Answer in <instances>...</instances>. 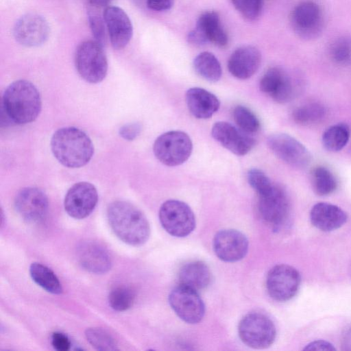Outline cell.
<instances>
[{"label":"cell","instance_id":"4dcf8cb0","mask_svg":"<svg viewBox=\"0 0 351 351\" xmlns=\"http://www.w3.org/2000/svg\"><path fill=\"white\" fill-rule=\"evenodd\" d=\"M88 342L99 351H114L118 350L117 341L108 330L101 327L88 328L85 331Z\"/></svg>","mask_w":351,"mask_h":351},{"label":"cell","instance_id":"f35d334b","mask_svg":"<svg viewBox=\"0 0 351 351\" xmlns=\"http://www.w3.org/2000/svg\"><path fill=\"white\" fill-rule=\"evenodd\" d=\"M142 126L140 123H129L124 125L119 129V134L127 141H133L140 134Z\"/></svg>","mask_w":351,"mask_h":351},{"label":"cell","instance_id":"7402d4cb","mask_svg":"<svg viewBox=\"0 0 351 351\" xmlns=\"http://www.w3.org/2000/svg\"><path fill=\"white\" fill-rule=\"evenodd\" d=\"M261 60V53L256 47L243 45L232 53L228 61V69L236 78L246 80L258 71Z\"/></svg>","mask_w":351,"mask_h":351},{"label":"cell","instance_id":"7c38bea8","mask_svg":"<svg viewBox=\"0 0 351 351\" xmlns=\"http://www.w3.org/2000/svg\"><path fill=\"white\" fill-rule=\"evenodd\" d=\"M188 42L196 46L211 43L220 48L228 44V36L223 27L219 14L214 11L202 13L198 18L195 28L187 36Z\"/></svg>","mask_w":351,"mask_h":351},{"label":"cell","instance_id":"f546056e","mask_svg":"<svg viewBox=\"0 0 351 351\" xmlns=\"http://www.w3.org/2000/svg\"><path fill=\"white\" fill-rule=\"evenodd\" d=\"M311 180L314 192L319 196L330 195L337 188V181L326 167L318 166L311 172Z\"/></svg>","mask_w":351,"mask_h":351},{"label":"cell","instance_id":"30bf717a","mask_svg":"<svg viewBox=\"0 0 351 351\" xmlns=\"http://www.w3.org/2000/svg\"><path fill=\"white\" fill-rule=\"evenodd\" d=\"M301 278L292 266L280 264L272 267L267 274L266 287L271 298L278 302L293 298L300 288Z\"/></svg>","mask_w":351,"mask_h":351},{"label":"cell","instance_id":"277c9868","mask_svg":"<svg viewBox=\"0 0 351 351\" xmlns=\"http://www.w3.org/2000/svg\"><path fill=\"white\" fill-rule=\"evenodd\" d=\"M76 69L85 81L97 84L101 82L108 72V60L103 47L95 41L81 43L75 53Z\"/></svg>","mask_w":351,"mask_h":351},{"label":"cell","instance_id":"d6986e66","mask_svg":"<svg viewBox=\"0 0 351 351\" xmlns=\"http://www.w3.org/2000/svg\"><path fill=\"white\" fill-rule=\"evenodd\" d=\"M211 134L223 147L237 156L246 155L255 145L254 138L250 134L225 121L216 122Z\"/></svg>","mask_w":351,"mask_h":351},{"label":"cell","instance_id":"9c48e42d","mask_svg":"<svg viewBox=\"0 0 351 351\" xmlns=\"http://www.w3.org/2000/svg\"><path fill=\"white\" fill-rule=\"evenodd\" d=\"M291 24L300 38L304 40L317 38L324 29V16L321 8L313 1L300 3L291 14Z\"/></svg>","mask_w":351,"mask_h":351},{"label":"cell","instance_id":"7bdbcfd3","mask_svg":"<svg viewBox=\"0 0 351 351\" xmlns=\"http://www.w3.org/2000/svg\"><path fill=\"white\" fill-rule=\"evenodd\" d=\"M111 0H88L93 6L103 7L107 5Z\"/></svg>","mask_w":351,"mask_h":351},{"label":"cell","instance_id":"44dd1931","mask_svg":"<svg viewBox=\"0 0 351 351\" xmlns=\"http://www.w3.org/2000/svg\"><path fill=\"white\" fill-rule=\"evenodd\" d=\"M112 47L123 49L133 34L132 22L123 10L117 6H108L103 14Z\"/></svg>","mask_w":351,"mask_h":351},{"label":"cell","instance_id":"e0dca14e","mask_svg":"<svg viewBox=\"0 0 351 351\" xmlns=\"http://www.w3.org/2000/svg\"><path fill=\"white\" fill-rule=\"evenodd\" d=\"M75 256L79 265L87 271L101 274L112 266V258L108 250L93 240H84L76 247Z\"/></svg>","mask_w":351,"mask_h":351},{"label":"cell","instance_id":"6da1fadb","mask_svg":"<svg viewBox=\"0 0 351 351\" xmlns=\"http://www.w3.org/2000/svg\"><path fill=\"white\" fill-rule=\"evenodd\" d=\"M107 218L114 234L128 245H141L149 237L150 226L146 217L128 202H112L107 208Z\"/></svg>","mask_w":351,"mask_h":351},{"label":"cell","instance_id":"74e56055","mask_svg":"<svg viewBox=\"0 0 351 351\" xmlns=\"http://www.w3.org/2000/svg\"><path fill=\"white\" fill-rule=\"evenodd\" d=\"M51 344L53 348L58 351H68L71 346L69 337L60 332H55L52 334Z\"/></svg>","mask_w":351,"mask_h":351},{"label":"cell","instance_id":"484cf974","mask_svg":"<svg viewBox=\"0 0 351 351\" xmlns=\"http://www.w3.org/2000/svg\"><path fill=\"white\" fill-rule=\"evenodd\" d=\"M193 65L197 74L208 82H216L221 77L220 62L212 53L203 51L199 53L194 58Z\"/></svg>","mask_w":351,"mask_h":351},{"label":"cell","instance_id":"ffe728a7","mask_svg":"<svg viewBox=\"0 0 351 351\" xmlns=\"http://www.w3.org/2000/svg\"><path fill=\"white\" fill-rule=\"evenodd\" d=\"M48 206V199L45 193L35 187L21 189L14 199L16 212L28 222L42 220L47 214Z\"/></svg>","mask_w":351,"mask_h":351},{"label":"cell","instance_id":"9a60e30c","mask_svg":"<svg viewBox=\"0 0 351 351\" xmlns=\"http://www.w3.org/2000/svg\"><path fill=\"white\" fill-rule=\"evenodd\" d=\"M97 201L98 193L95 186L87 182H80L68 190L64 206L70 217L82 219L93 212Z\"/></svg>","mask_w":351,"mask_h":351},{"label":"cell","instance_id":"cb8c5ba5","mask_svg":"<svg viewBox=\"0 0 351 351\" xmlns=\"http://www.w3.org/2000/svg\"><path fill=\"white\" fill-rule=\"evenodd\" d=\"M186 102L192 115L199 119H209L220 107V101L214 94L199 87L186 91Z\"/></svg>","mask_w":351,"mask_h":351},{"label":"cell","instance_id":"d590c367","mask_svg":"<svg viewBox=\"0 0 351 351\" xmlns=\"http://www.w3.org/2000/svg\"><path fill=\"white\" fill-rule=\"evenodd\" d=\"M247 179L249 184L257 194L266 191L273 185L268 176L262 170L256 168L248 171Z\"/></svg>","mask_w":351,"mask_h":351},{"label":"cell","instance_id":"52a82bcc","mask_svg":"<svg viewBox=\"0 0 351 351\" xmlns=\"http://www.w3.org/2000/svg\"><path fill=\"white\" fill-rule=\"evenodd\" d=\"M257 195V210L261 219L273 228L281 227L290 212L289 199L285 190L273 184L268 190Z\"/></svg>","mask_w":351,"mask_h":351},{"label":"cell","instance_id":"83f0119b","mask_svg":"<svg viewBox=\"0 0 351 351\" xmlns=\"http://www.w3.org/2000/svg\"><path fill=\"white\" fill-rule=\"evenodd\" d=\"M327 115V109L322 104L308 102L295 108L292 112L293 121L301 125H312L322 121Z\"/></svg>","mask_w":351,"mask_h":351},{"label":"cell","instance_id":"5bb4252c","mask_svg":"<svg viewBox=\"0 0 351 351\" xmlns=\"http://www.w3.org/2000/svg\"><path fill=\"white\" fill-rule=\"evenodd\" d=\"M13 36L20 45L27 47L43 45L49 35V26L43 16L28 13L21 16L13 27Z\"/></svg>","mask_w":351,"mask_h":351},{"label":"cell","instance_id":"d6a6232c","mask_svg":"<svg viewBox=\"0 0 351 351\" xmlns=\"http://www.w3.org/2000/svg\"><path fill=\"white\" fill-rule=\"evenodd\" d=\"M233 118L239 128L248 134H255L261 128L258 118L246 106H237L233 110Z\"/></svg>","mask_w":351,"mask_h":351},{"label":"cell","instance_id":"603a6c76","mask_svg":"<svg viewBox=\"0 0 351 351\" xmlns=\"http://www.w3.org/2000/svg\"><path fill=\"white\" fill-rule=\"evenodd\" d=\"M310 219L317 229L330 232L341 228L347 221V215L336 205L319 202L311 208Z\"/></svg>","mask_w":351,"mask_h":351},{"label":"cell","instance_id":"60d3db41","mask_svg":"<svg viewBox=\"0 0 351 351\" xmlns=\"http://www.w3.org/2000/svg\"><path fill=\"white\" fill-rule=\"evenodd\" d=\"M332 343L324 340H315L308 343L304 350H335Z\"/></svg>","mask_w":351,"mask_h":351},{"label":"cell","instance_id":"8d00e7d4","mask_svg":"<svg viewBox=\"0 0 351 351\" xmlns=\"http://www.w3.org/2000/svg\"><path fill=\"white\" fill-rule=\"evenodd\" d=\"M88 23L95 41L104 47L106 44V23L104 18L95 12L88 13Z\"/></svg>","mask_w":351,"mask_h":351},{"label":"cell","instance_id":"e575fe53","mask_svg":"<svg viewBox=\"0 0 351 351\" xmlns=\"http://www.w3.org/2000/svg\"><path fill=\"white\" fill-rule=\"evenodd\" d=\"M234 7L248 20H256L261 14L264 0H230Z\"/></svg>","mask_w":351,"mask_h":351},{"label":"cell","instance_id":"4fadbf2b","mask_svg":"<svg viewBox=\"0 0 351 351\" xmlns=\"http://www.w3.org/2000/svg\"><path fill=\"white\" fill-rule=\"evenodd\" d=\"M169 302L176 314L189 324H197L204 317V304L197 291L179 285L169 295Z\"/></svg>","mask_w":351,"mask_h":351},{"label":"cell","instance_id":"8fae6325","mask_svg":"<svg viewBox=\"0 0 351 351\" xmlns=\"http://www.w3.org/2000/svg\"><path fill=\"white\" fill-rule=\"evenodd\" d=\"M267 143L271 152L291 167L304 169L311 161L308 150L293 136L285 133L269 135Z\"/></svg>","mask_w":351,"mask_h":351},{"label":"cell","instance_id":"1f68e13d","mask_svg":"<svg viewBox=\"0 0 351 351\" xmlns=\"http://www.w3.org/2000/svg\"><path fill=\"white\" fill-rule=\"evenodd\" d=\"M135 292L130 287L120 285L113 288L108 295L110 307L116 311H125L134 304Z\"/></svg>","mask_w":351,"mask_h":351},{"label":"cell","instance_id":"d4e9b609","mask_svg":"<svg viewBox=\"0 0 351 351\" xmlns=\"http://www.w3.org/2000/svg\"><path fill=\"white\" fill-rule=\"evenodd\" d=\"M211 280L207 265L202 261H191L183 265L178 271L179 285L195 291L205 289Z\"/></svg>","mask_w":351,"mask_h":351},{"label":"cell","instance_id":"7a4b0ae2","mask_svg":"<svg viewBox=\"0 0 351 351\" xmlns=\"http://www.w3.org/2000/svg\"><path fill=\"white\" fill-rule=\"evenodd\" d=\"M41 98L36 86L25 80H16L5 89L1 112L8 122L26 124L34 121L41 110Z\"/></svg>","mask_w":351,"mask_h":351},{"label":"cell","instance_id":"ac0fdd59","mask_svg":"<svg viewBox=\"0 0 351 351\" xmlns=\"http://www.w3.org/2000/svg\"><path fill=\"white\" fill-rule=\"evenodd\" d=\"M213 250L216 256L225 262L241 260L248 250V241L241 232L233 229L219 231L213 239Z\"/></svg>","mask_w":351,"mask_h":351},{"label":"cell","instance_id":"3957f363","mask_svg":"<svg viewBox=\"0 0 351 351\" xmlns=\"http://www.w3.org/2000/svg\"><path fill=\"white\" fill-rule=\"evenodd\" d=\"M51 149L55 158L69 168H79L86 165L94 153L89 136L75 127L58 129L53 134Z\"/></svg>","mask_w":351,"mask_h":351},{"label":"cell","instance_id":"5b68a950","mask_svg":"<svg viewBox=\"0 0 351 351\" xmlns=\"http://www.w3.org/2000/svg\"><path fill=\"white\" fill-rule=\"evenodd\" d=\"M193 143L189 135L178 130L169 131L155 141L153 151L156 158L169 167L183 164L191 155Z\"/></svg>","mask_w":351,"mask_h":351},{"label":"cell","instance_id":"f1b7e54d","mask_svg":"<svg viewBox=\"0 0 351 351\" xmlns=\"http://www.w3.org/2000/svg\"><path fill=\"white\" fill-rule=\"evenodd\" d=\"M350 136V128L344 123H337L327 128L323 133L322 141L326 149L339 152L348 143Z\"/></svg>","mask_w":351,"mask_h":351},{"label":"cell","instance_id":"836d02e7","mask_svg":"<svg viewBox=\"0 0 351 351\" xmlns=\"http://www.w3.org/2000/svg\"><path fill=\"white\" fill-rule=\"evenodd\" d=\"M329 53L337 64L347 65L351 63V37L341 36L330 45Z\"/></svg>","mask_w":351,"mask_h":351},{"label":"cell","instance_id":"ba28073f","mask_svg":"<svg viewBox=\"0 0 351 351\" xmlns=\"http://www.w3.org/2000/svg\"><path fill=\"white\" fill-rule=\"evenodd\" d=\"M159 220L163 228L176 237H186L195 228L193 212L189 205L180 200L165 202L159 210Z\"/></svg>","mask_w":351,"mask_h":351},{"label":"cell","instance_id":"4316f807","mask_svg":"<svg viewBox=\"0 0 351 351\" xmlns=\"http://www.w3.org/2000/svg\"><path fill=\"white\" fill-rule=\"evenodd\" d=\"M29 274L33 281L47 292L56 295L62 292L59 279L47 266L39 263H32L29 267Z\"/></svg>","mask_w":351,"mask_h":351},{"label":"cell","instance_id":"ab89813d","mask_svg":"<svg viewBox=\"0 0 351 351\" xmlns=\"http://www.w3.org/2000/svg\"><path fill=\"white\" fill-rule=\"evenodd\" d=\"M173 4V0H147V7L155 11L169 10Z\"/></svg>","mask_w":351,"mask_h":351},{"label":"cell","instance_id":"8992f818","mask_svg":"<svg viewBox=\"0 0 351 351\" xmlns=\"http://www.w3.org/2000/svg\"><path fill=\"white\" fill-rule=\"evenodd\" d=\"M241 340L254 349H264L270 346L276 336L274 322L261 313H250L240 321L238 328Z\"/></svg>","mask_w":351,"mask_h":351},{"label":"cell","instance_id":"2e32d148","mask_svg":"<svg viewBox=\"0 0 351 351\" xmlns=\"http://www.w3.org/2000/svg\"><path fill=\"white\" fill-rule=\"evenodd\" d=\"M259 87L263 93L279 104L289 102L296 93L291 77L279 66L271 67L265 71L261 78Z\"/></svg>","mask_w":351,"mask_h":351},{"label":"cell","instance_id":"b9f144b4","mask_svg":"<svg viewBox=\"0 0 351 351\" xmlns=\"http://www.w3.org/2000/svg\"><path fill=\"white\" fill-rule=\"evenodd\" d=\"M343 350H351V327L345 332L342 339Z\"/></svg>","mask_w":351,"mask_h":351}]
</instances>
